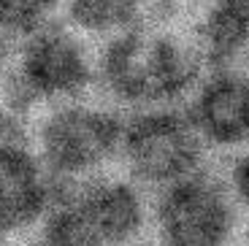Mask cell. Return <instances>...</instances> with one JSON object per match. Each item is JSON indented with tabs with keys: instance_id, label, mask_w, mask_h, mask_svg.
I'll list each match as a JSON object with an SVG mask.
<instances>
[{
	"instance_id": "6",
	"label": "cell",
	"mask_w": 249,
	"mask_h": 246,
	"mask_svg": "<svg viewBox=\"0 0 249 246\" xmlns=\"http://www.w3.org/2000/svg\"><path fill=\"white\" fill-rule=\"evenodd\" d=\"M238 206L231 187L206 171L160 192L155 206L157 246H228L236 233Z\"/></svg>"
},
{
	"instance_id": "8",
	"label": "cell",
	"mask_w": 249,
	"mask_h": 246,
	"mask_svg": "<svg viewBox=\"0 0 249 246\" xmlns=\"http://www.w3.org/2000/svg\"><path fill=\"white\" fill-rule=\"evenodd\" d=\"M190 119L203 143L219 149L249 143V76L233 68H217L198 87Z\"/></svg>"
},
{
	"instance_id": "16",
	"label": "cell",
	"mask_w": 249,
	"mask_h": 246,
	"mask_svg": "<svg viewBox=\"0 0 249 246\" xmlns=\"http://www.w3.org/2000/svg\"><path fill=\"white\" fill-rule=\"evenodd\" d=\"M244 246H249V235H247V241H244Z\"/></svg>"
},
{
	"instance_id": "1",
	"label": "cell",
	"mask_w": 249,
	"mask_h": 246,
	"mask_svg": "<svg viewBox=\"0 0 249 246\" xmlns=\"http://www.w3.org/2000/svg\"><path fill=\"white\" fill-rule=\"evenodd\" d=\"M98 81V62L71 27L44 25L25 35L19 54L6 60L0 105L30 124L41 111L87 98Z\"/></svg>"
},
{
	"instance_id": "12",
	"label": "cell",
	"mask_w": 249,
	"mask_h": 246,
	"mask_svg": "<svg viewBox=\"0 0 249 246\" xmlns=\"http://www.w3.org/2000/svg\"><path fill=\"white\" fill-rule=\"evenodd\" d=\"M228 187H231V195L236 200V206L249 214V149L236 157V162L231 168V184Z\"/></svg>"
},
{
	"instance_id": "9",
	"label": "cell",
	"mask_w": 249,
	"mask_h": 246,
	"mask_svg": "<svg viewBox=\"0 0 249 246\" xmlns=\"http://www.w3.org/2000/svg\"><path fill=\"white\" fill-rule=\"evenodd\" d=\"M249 49V0H217L203 25L206 60L228 68L241 52Z\"/></svg>"
},
{
	"instance_id": "5",
	"label": "cell",
	"mask_w": 249,
	"mask_h": 246,
	"mask_svg": "<svg viewBox=\"0 0 249 246\" xmlns=\"http://www.w3.org/2000/svg\"><path fill=\"white\" fill-rule=\"evenodd\" d=\"M206 143L190 114L174 108L138 111L124 119L119 162L127 181L168 190L193 173L203 171Z\"/></svg>"
},
{
	"instance_id": "2",
	"label": "cell",
	"mask_w": 249,
	"mask_h": 246,
	"mask_svg": "<svg viewBox=\"0 0 249 246\" xmlns=\"http://www.w3.org/2000/svg\"><path fill=\"white\" fill-rule=\"evenodd\" d=\"M200 76V57L181 38L160 30H124L98 57V81L119 105L165 108L190 92Z\"/></svg>"
},
{
	"instance_id": "7",
	"label": "cell",
	"mask_w": 249,
	"mask_h": 246,
	"mask_svg": "<svg viewBox=\"0 0 249 246\" xmlns=\"http://www.w3.org/2000/svg\"><path fill=\"white\" fill-rule=\"evenodd\" d=\"M54 187L44 173L27 133L0 141V235H27L52 203Z\"/></svg>"
},
{
	"instance_id": "13",
	"label": "cell",
	"mask_w": 249,
	"mask_h": 246,
	"mask_svg": "<svg viewBox=\"0 0 249 246\" xmlns=\"http://www.w3.org/2000/svg\"><path fill=\"white\" fill-rule=\"evenodd\" d=\"M3 68H6V52H3V43H0V79H3Z\"/></svg>"
},
{
	"instance_id": "14",
	"label": "cell",
	"mask_w": 249,
	"mask_h": 246,
	"mask_svg": "<svg viewBox=\"0 0 249 246\" xmlns=\"http://www.w3.org/2000/svg\"><path fill=\"white\" fill-rule=\"evenodd\" d=\"M133 246H157V244H146V241H138V244H133Z\"/></svg>"
},
{
	"instance_id": "11",
	"label": "cell",
	"mask_w": 249,
	"mask_h": 246,
	"mask_svg": "<svg viewBox=\"0 0 249 246\" xmlns=\"http://www.w3.org/2000/svg\"><path fill=\"white\" fill-rule=\"evenodd\" d=\"M60 0H0V30L30 35L49 22Z\"/></svg>"
},
{
	"instance_id": "15",
	"label": "cell",
	"mask_w": 249,
	"mask_h": 246,
	"mask_svg": "<svg viewBox=\"0 0 249 246\" xmlns=\"http://www.w3.org/2000/svg\"><path fill=\"white\" fill-rule=\"evenodd\" d=\"M0 246H8V241H6V238H3V235H0Z\"/></svg>"
},
{
	"instance_id": "3",
	"label": "cell",
	"mask_w": 249,
	"mask_h": 246,
	"mask_svg": "<svg viewBox=\"0 0 249 246\" xmlns=\"http://www.w3.org/2000/svg\"><path fill=\"white\" fill-rule=\"evenodd\" d=\"M122 133V114L87 98L52 105L27 124L30 146L54 190L108 176V165L119 160Z\"/></svg>"
},
{
	"instance_id": "4",
	"label": "cell",
	"mask_w": 249,
	"mask_h": 246,
	"mask_svg": "<svg viewBox=\"0 0 249 246\" xmlns=\"http://www.w3.org/2000/svg\"><path fill=\"white\" fill-rule=\"evenodd\" d=\"M146 228L138 187L119 176H100L54 190L33 246H133Z\"/></svg>"
},
{
	"instance_id": "10",
	"label": "cell",
	"mask_w": 249,
	"mask_h": 246,
	"mask_svg": "<svg viewBox=\"0 0 249 246\" xmlns=\"http://www.w3.org/2000/svg\"><path fill=\"white\" fill-rule=\"evenodd\" d=\"M143 0H68V17L76 33L119 35L130 30Z\"/></svg>"
}]
</instances>
